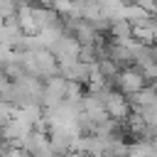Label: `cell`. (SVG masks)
<instances>
[{"label": "cell", "instance_id": "6da1fadb", "mask_svg": "<svg viewBox=\"0 0 157 157\" xmlns=\"http://www.w3.org/2000/svg\"><path fill=\"white\" fill-rule=\"evenodd\" d=\"M113 83H115V91H120V93H125V96H132V93L140 91L147 81H145V76H142L135 66H128V69H120V71L115 74Z\"/></svg>", "mask_w": 157, "mask_h": 157}, {"label": "cell", "instance_id": "7a4b0ae2", "mask_svg": "<svg viewBox=\"0 0 157 157\" xmlns=\"http://www.w3.org/2000/svg\"><path fill=\"white\" fill-rule=\"evenodd\" d=\"M103 105H105L108 118H115V120H125V118L130 115V110H132V105H130L128 96H125V93H120V91H115V88L105 93Z\"/></svg>", "mask_w": 157, "mask_h": 157}]
</instances>
